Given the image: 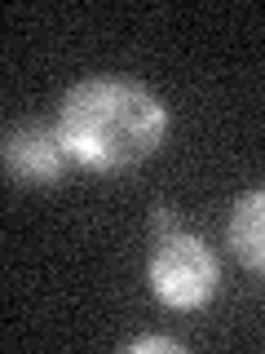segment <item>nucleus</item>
<instances>
[{"label": "nucleus", "instance_id": "obj_1", "mask_svg": "<svg viewBox=\"0 0 265 354\" xmlns=\"http://www.w3.org/2000/svg\"><path fill=\"white\" fill-rule=\"evenodd\" d=\"M62 151L75 169L97 177L132 173L164 151L173 129L168 102L150 84L128 75H84L62 93L53 111Z\"/></svg>", "mask_w": 265, "mask_h": 354}, {"label": "nucleus", "instance_id": "obj_2", "mask_svg": "<svg viewBox=\"0 0 265 354\" xmlns=\"http://www.w3.org/2000/svg\"><path fill=\"white\" fill-rule=\"evenodd\" d=\"M146 283L155 292V301H164L168 310H204L221 288V261L208 248L204 235L190 230H168V235L150 239V257H146Z\"/></svg>", "mask_w": 265, "mask_h": 354}, {"label": "nucleus", "instance_id": "obj_3", "mask_svg": "<svg viewBox=\"0 0 265 354\" xmlns=\"http://www.w3.org/2000/svg\"><path fill=\"white\" fill-rule=\"evenodd\" d=\"M0 164H5V177L14 186L53 191V186L66 182L71 155L62 151L58 129H53V124L18 120V124H5V138H0Z\"/></svg>", "mask_w": 265, "mask_h": 354}, {"label": "nucleus", "instance_id": "obj_4", "mask_svg": "<svg viewBox=\"0 0 265 354\" xmlns=\"http://www.w3.org/2000/svg\"><path fill=\"white\" fill-rule=\"evenodd\" d=\"M226 248L252 274H265V186H248L235 195L226 217Z\"/></svg>", "mask_w": 265, "mask_h": 354}, {"label": "nucleus", "instance_id": "obj_5", "mask_svg": "<svg viewBox=\"0 0 265 354\" xmlns=\"http://www.w3.org/2000/svg\"><path fill=\"white\" fill-rule=\"evenodd\" d=\"M124 350L128 354H155V350H159V354H181L186 346L177 337H164V332H146V337H132Z\"/></svg>", "mask_w": 265, "mask_h": 354}]
</instances>
